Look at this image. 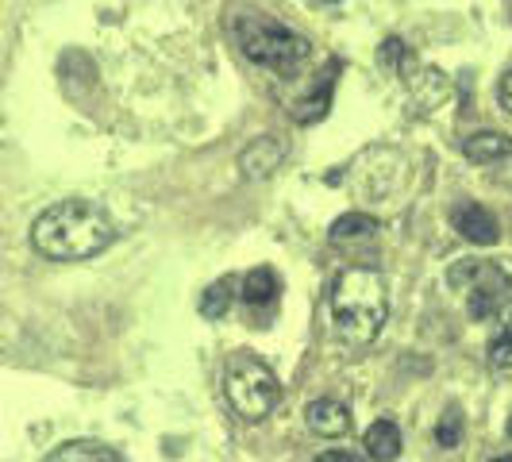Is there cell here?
<instances>
[{
    "label": "cell",
    "instance_id": "1",
    "mask_svg": "<svg viewBox=\"0 0 512 462\" xmlns=\"http://www.w3.org/2000/svg\"><path fill=\"white\" fill-rule=\"evenodd\" d=\"M116 239V224L97 201H58L31 224V247L54 262H81V258L101 255Z\"/></svg>",
    "mask_w": 512,
    "mask_h": 462
},
{
    "label": "cell",
    "instance_id": "2",
    "mask_svg": "<svg viewBox=\"0 0 512 462\" xmlns=\"http://www.w3.org/2000/svg\"><path fill=\"white\" fill-rule=\"evenodd\" d=\"M332 332L343 347H366L374 343L389 316V285L370 266H351L335 278L328 293Z\"/></svg>",
    "mask_w": 512,
    "mask_h": 462
},
{
    "label": "cell",
    "instance_id": "3",
    "mask_svg": "<svg viewBox=\"0 0 512 462\" xmlns=\"http://www.w3.org/2000/svg\"><path fill=\"white\" fill-rule=\"evenodd\" d=\"M235 39H239V47L251 62L282 77H289L308 58V39H301L297 31H289L270 16H258V12H239L235 16Z\"/></svg>",
    "mask_w": 512,
    "mask_h": 462
},
{
    "label": "cell",
    "instance_id": "4",
    "mask_svg": "<svg viewBox=\"0 0 512 462\" xmlns=\"http://www.w3.org/2000/svg\"><path fill=\"white\" fill-rule=\"evenodd\" d=\"M224 397L243 420H262L278 409L282 401V385L278 374L251 351H235L224 366Z\"/></svg>",
    "mask_w": 512,
    "mask_h": 462
},
{
    "label": "cell",
    "instance_id": "5",
    "mask_svg": "<svg viewBox=\"0 0 512 462\" xmlns=\"http://www.w3.org/2000/svg\"><path fill=\"white\" fill-rule=\"evenodd\" d=\"M451 285L466 293V305H470L474 320H489L512 301L509 274L493 262H459L451 270Z\"/></svg>",
    "mask_w": 512,
    "mask_h": 462
},
{
    "label": "cell",
    "instance_id": "6",
    "mask_svg": "<svg viewBox=\"0 0 512 462\" xmlns=\"http://www.w3.org/2000/svg\"><path fill=\"white\" fill-rule=\"evenodd\" d=\"M451 224L459 231L466 243H478V247H493L501 239V224L489 208L474 205V201H462V205L451 208Z\"/></svg>",
    "mask_w": 512,
    "mask_h": 462
},
{
    "label": "cell",
    "instance_id": "7",
    "mask_svg": "<svg viewBox=\"0 0 512 462\" xmlns=\"http://www.w3.org/2000/svg\"><path fill=\"white\" fill-rule=\"evenodd\" d=\"M305 424L312 436L339 439L351 432V412H347L343 401H335V397H316L305 409Z\"/></svg>",
    "mask_w": 512,
    "mask_h": 462
},
{
    "label": "cell",
    "instance_id": "8",
    "mask_svg": "<svg viewBox=\"0 0 512 462\" xmlns=\"http://www.w3.org/2000/svg\"><path fill=\"white\" fill-rule=\"evenodd\" d=\"M335 70H339V62H332V70L316 74V85H312V93H308V97L293 101V120H297V124H316V120L328 112V104H332Z\"/></svg>",
    "mask_w": 512,
    "mask_h": 462
},
{
    "label": "cell",
    "instance_id": "9",
    "mask_svg": "<svg viewBox=\"0 0 512 462\" xmlns=\"http://www.w3.org/2000/svg\"><path fill=\"white\" fill-rule=\"evenodd\" d=\"M278 293H282V282H278V274H274L270 266L251 270V274L243 278V289H239V297H243L247 308H270L278 301Z\"/></svg>",
    "mask_w": 512,
    "mask_h": 462
},
{
    "label": "cell",
    "instance_id": "10",
    "mask_svg": "<svg viewBox=\"0 0 512 462\" xmlns=\"http://www.w3.org/2000/svg\"><path fill=\"white\" fill-rule=\"evenodd\" d=\"M362 447L374 462H393L401 455V428L393 420H374L362 436Z\"/></svg>",
    "mask_w": 512,
    "mask_h": 462
},
{
    "label": "cell",
    "instance_id": "11",
    "mask_svg": "<svg viewBox=\"0 0 512 462\" xmlns=\"http://www.w3.org/2000/svg\"><path fill=\"white\" fill-rule=\"evenodd\" d=\"M282 158H285V151H282V143L278 139H255L247 151H243V174L247 178H266V174H274L278 166H282Z\"/></svg>",
    "mask_w": 512,
    "mask_h": 462
},
{
    "label": "cell",
    "instance_id": "12",
    "mask_svg": "<svg viewBox=\"0 0 512 462\" xmlns=\"http://www.w3.org/2000/svg\"><path fill=\"white\" fill-rule=\"evenodd\" d=\"M462 154L470 162H501L505 154H512V139L501 135V131H478V135H470L462 143Z\"/></svg>",
    "mask_w": 512,
    "mask_h": 462
},
{
    "label": "cell",
    "instance_id": "13",
    "mask_svg": "<svg viewBox=\"0 0 512 462\" xmlns=\"http://www.w3.org/2000/svg\"><path fill=\"white\" fill-rule=\"evenodd\" d=\"M47 462H120V455L93 439H74V443H62Z\"/></svg>",
    "mask_w": 512,
    "mask_h": 462
},
{
    "label": "cell",
    "instance_id": "14",
    "mask_svg": "<svg viewBox=\"0 0 512 462\" xmlns=\"http://www.w3.org/2000/svg\"><path fill=\"white\" fill-rule=\"evenodd\" d=\"M501 324H497V332L489 339V362L497 366V370H509L512 366V301L501 312Z\"/></svg>",
    "mask_w": 512,
    "mask_h": 462
},
{
    "label": "cell",
    "instance_id": "15",
    "mask_svg": "<svg viewBox=\"0 0 512 462\" xmlns=\"http://www.w3.org/2000/svg\"><path fill=\"white\" fill-rule=\"evenodd\" d=\"M378 231V220L374 216H362V212H347V216H339L332 224V235L335 243H343V239H362V235H374Z\"/></svg>",
    "mask_w": 512,
    "mask_h": 462
},
{
    "label": "cell",
    "instance_id": "16",
    "mask_svg": "<svg viewBox=\"0 0 512 462\" xmlns=\"http://www.w3.org/2000/svg\"><path fill=\"white\" fill-rule=\"evenodd\" d=\"M231 289H235L231 278H220L216 285H208L205 289V297H201V312H205L208 320H220V316L228 312V305L235 301V293H231Z\"/></svg>",
    "mask_w": 512,
    "mask_h": 462
},
{
    "label": "cell",
    "instance_id": "17",
    "mask_svg": "<svg viewBox=\"0 0 512 462\" xmlns=\"http://www.w3.org/2000/svg\"><path fill=\"white\" fill-rule=\"evenodd\" d=\"M436 439H439V447H459V443H462V416H459V409L443 412V420H439V428H436Z\"/></svg>",
    "mask_w": 512,
    "mask_h": 462
},
{
    "label": "cell",
    "instance_id": "18",
    "mask_svg": "<svg viewBox=\"0 0 512 462\" xmlns=\"http://www.w3.org/2000/svg\"><path fill=\"white\" fill-rule=\"evenodd\" d=\"M497 97L505 104V112H512V74L501 77V89H497Z\"/></svg>",
    "mask_w": 512,
    "mask_h": 462
},
{
    "label": "cell",
    "instance_id": "19",
    "mask_svg": "<svg viewBox=\"0 0 512 462\" xmlns=\"http://www.w3.org/2000/svg\"><path fill=\"white\" fill-rule=\"evenodd\" d=\"M316 462H359L355 455H347V451H328V455H320Z\"/></svg>",
    "mask_w": 512,
    "mask_h": 462
},
{
    "label": "cell",
    "instance_id": "20",
    "mask_svg": "<svg viewBox=\"0 0 512 462\" xmlns=\"http://www.w3.org/2000/svg\"><path fill=\"white\" fill-rule=\"evenodd\" d=\"M489 462H512V455H501V459H489Z\"/></svg>",
    "mask_w": 512,
    "mask_h": 462
},
{
    "label": "cell",
    "instance_id": "21",
    "mask_svg": "<svg viewBox=\"0 0 512 462\" xmlns=\"http://www.w3.org/2000/svg\"><path fill=\"white\" fill-rule=\"evenodd\" d=\"M509 436H512V424H509Z\"/></svg>",
    "mask_w": 512,
    "mask_h": 462
}]
</instances>
